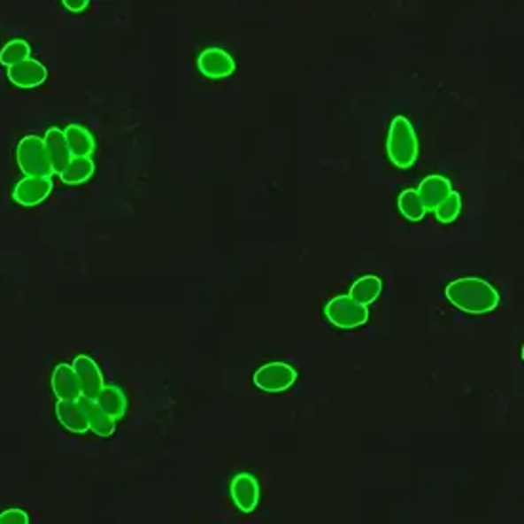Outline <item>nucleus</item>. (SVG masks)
Returning a JSON list of instances; mask_svg holds the SVG:
<instances>
[{
    "mask_svg": "<svg viewBox=\"0 0 524 524\" xmlns=\"http://www.w3.org/2000/svg\"><path fill=\"white\" fill-rule=\"evenodd\" d=\"M416 191L421 198L423 206H426V210L435 212V208L439 206L454 189H452L451 180L441 176V173H431V176H428L420 183Z\"/></svg>",
    "mask_w": 524,
    "mask_h": 524,
    "instance_id": "nucleus-13",
    "label": "nucleus"
},
{
    "mask_svg": "<svg viewBox=\"0 0 524 524\" xmlns=\"http://www.w3.org/2000/svg\"><path fill=\"white\" fill-rule=\"evenodd\" d=\"M459 214H461V195L456 191H452L439 206L435 208L436 221L444 223V226L454 223L459 218Z\"/></svg>",
    "mask_w": 524,
    "mask_h": 524,
    "instance_id": "nucleus-22",
    "label": "nucleus"
},
{
    "mask_svg": "<svg viewBox=\"0 0 524 524\" xmlns=\"http://www.w3.org/2000/svg\"><path fill=\"white\" fill-rule=\"evenodd\" d=\"M94 173H96V162L92 158H74L73 157L67 168L59 173V180H61V183L77 187V185H82L89 180H92Z\"/></svg>",
    "mask_w": 524,
    "mask_h": 524,
    "instance_id": "nucleus-19",
    "label": "nucleus"
},
{
    "mask_svg": "<svg viewBox=\"0 0 524 524\" xmlns=\"http://www.w3.org/2000/svg\"><path fill=\"white\" fill-rule=\"evenodd\" d=\"M64 132H66L69 151L74 158H92L97 143H96L94 134L89 128H84L82 124L71 122L64 128Z\"/></svg>",
    "mask_w": 524,
    "mask_h": 524,
    "instance_id": "nucleus-15",
    "label": "nucleus"
},
{
    "mask_svg": "<svg viewBox=\"0 0 524 524\" xmlns=\"http://www.w3.org/2000/svg\"><path fill=\"white\" fill-rule=\"evenodd\" d=\"M96 403L109 418H113L115 421L122 420L128 412V397L119 388V385H105L102 393L97 395Z\"/></svg>",
    "mask_w": 524,
    "mask_h": 524,
    "instance_id": "nucleus-17",
    "label": "nucleus"
},
{
    "mask_svg": "<svg viewBox=\"0 0 524 524\" xmlns=\"http://www.w3.org/2000/svg\"><path fill=\"white\" fill-rule=\"evenodd\" d=\"M385 149H388V157L393 166L408 170L416 165L420 157V142L416 128L412 127L406 117L398 115L391 120Z\"/></svg>",
    "mask_w": 524,
    "mask_h": 524,
    "instance_id": "nucleus-2",
    "label": "nucleus"
},
{
    "mask_svg": "<svg viewBox=\"0 0 524 524\" xmlns=\"http://www.w3.org/2000/svg\"><path fill=\"white\" fill-rule=\"evenodd\" d=\"M54 191L52 178H23L16 183L12 198L25 208H35L42 204Z\"/></svg>",
    "mask_w": 524,
    "mask_h": 524,
    "instance_id": "nucleus-9",
    "label": "nucleus"
},
{
    "mask_svg": "<svg viewBox=\"0 0 524 524\" xmlns=\"http://www.w3.org/2000/svg\"><path fill=\"white\" fill-rule=\"evenodd\" d=\"M42 142H44V149H46V155H48V160H50V166H52V172L59 176V173L67 168V165L73 158V155L69 151L67 140H66L64 128H59V127L46 128Z\"/></svg>",
    "mask_w": 524,
    "mask_h": 524,
    "instance_id": "nucleus-11",
    "label": "nucleus"
},
{
    "mask_svg": "<svg viewBox=\"0 0 524 524\" xmlns=\"http://www.w3.org/2000/svg\"><path fill=\"white\" fill-rule=\"evenodd\" d=\"M29 58H31V44L23 39L10 41L3 46V50H0V66L8 69Z\"/></svg>",
    "mask_w": 524,
    "mask_h": 524,
    "instance_id": "nucleus-21",
    "label": "nucleus"
},
{
    "mask_svg": "<svg viewBox=\"0 0 524 524\" xmlns=\"http://www.w3.org/2000/svg\"><path fill=\"white\" fill-rule=\"evenodd\" d=\"M0 524H31V519L23 509L10 507L0 513Z\"/></svg>",
    "mask_w": 524,
    "mask_h": 524,
    "instance_id": "nucleus-23",
    "label": "nucleus"
},
{
    "mask_svg": "<svg viewBox=\"0 0 524 524\" xmlns=\"http://www.w3.org/2000/svg\"><path fill=\"white\" fill-rule=\"evenodd\" d=\"M296 381L297 370L289 363H281V360L267 363L254 372V385L264 393H284L294 388Z\"/></svg>",
    "mask_w": 524,
    "mask_h": 524,
    "instance_id": "nucleus-5",
    "label": "nucleus"
},
{
    "mask_svg": "<svg viewBox=\"0 0 524 524\" xmlns=\"http://www.w3.org/2000/svg\"><path fill=\"white\" fill-rule=\"evenodd\" d=\"M81 405L84 408V414H86V420H89V426H90L92 433L102 436V439H109V436L115 435L117 421L113 418H109L105 412L99 408V405L96 401L82 397Z\"/></svg>",
    "mask_w": 524,
    "mask_h": 524,
    "instance_id": "nucleus-16",
    "label": "nucleus"
},
{
    "mask_svg": "<svg viewBox=\"0 0 524 524\" xmlns=\"http://www.w3.org/2000/svg\"><path fill=\"white\" fill-rule=\"evenodd\" d=\"M229 496L235 507L244 515H250L261 502V484L254 473H239L231 479Z\"/></svg>",
    "mask_w": 524,
    "mask_h": 524,
    "instance_id": "nucleus-6",
    "label": "nucleus"
},
{
    "mask_svg": "<svg viewBox=\"0 0 524 524\" xmlns=\"http://www.w3.org/2000/svg\"><path fill=\"white\" fill-rule=\"evenodd\" d=\"M6 77L12 84L18 86V89L31 90V89H36V86L46 82L48 69L44 64H41L39 59L29 58V59L21 61V64L6 69Z\"/></svg>",
    "mask_w": 524,
    "mask_h": 524,
    "instance_id": "nucleus-10",
    "label": "nucleus"
},
{
    "mask_svg": "<svg viewBox=\"0 0 524 524\" xmlns=\"http://www.w3.org/2000/svg\"><path fill=\"white\" fill-rule=\"evenodd\" d=\"M71 366L79 378L82 397L96 401L97 395L105 388V378H104L102 368H99V365L90 355H77L73 358Z\"/></svg>",
    "mask_w": 524,
    "mask_h": 524,
    "instance_id": "nucleus-8",
    "label": "nucleus"
},
{
    "mask_svg": "<svg viewBox=\"0 0 524 524\" xmlns=\"http://www.w3.org/2000/svg\"><path fill=\"white\" fill-rule=\"evenodd\" d=\"M383 292V281L376 274H365V277L357 279L351 284V290H349V297H353L357 304L360 305H372L374 302H378L380 296Z\"/></svg>",
    "mask_w": 524,
    "mask_h": 524,
    "instance_id": "nucleus-18",
    "label": "nucleus"
},
{
    "mask_svg": "<svg viewBox=\"0 0 524 524\" xmlns=\"http://www.w3.org/2000/svg\"><path fill=\"white\" fill-rule=\"evenodd\" d=\"M397 208L403 214V218L412 223H418L428 216V210L423 206L416 189H405L401 195H398Z\"/></svg>",
    "mask_w": 524,
    "mask_h": 524,
    "instance_id": "nucleus-20",
    "label": "nucleus"
},
{
    "mask_svg": "<svg viewBox=\"0 0 524 524\" xmlns=\"http://www.w3.org/2000/svg\"><path fill=\"white\" fill-rule=\"evenodd\" d=\"M324 315H327L328 322L335 328L342 330H355L365 327L370 319L368 307L357 304L353 297L349 296H335L324 307Z\"/></svg>",
    "mask_w": 524,
    "mask_h": 524,
    "instance_id": "nucleus-4",
    "label": "nucleus"
},
{
    "mask_svg": "<svg viewBox=\"0 0 524 524\" xmlns=\"http://www.w3.org/2000/svg\"><path fill=\"white\" fill-rule=\"evenodd\" d=\"M61 4H64L69 12H74V14H79V12H84L90 6L89 0H64Z\"/></svg>",
    "mask_w": 524,
    "mask_h": 524,
    "instance_id": "nucleus-24",
    "label": "nucleus"
},
{
    "mask_svg": "<svg viewBox=\"0 0 524 524\" xmlns=\"http://www.w3.org/2000/svg\"><path fill=\"white\" fill-rule=\"evenodd\" d=\"M444 296L466 315H489L502 302L500 292L481 277H461L452 281L446 286Z\"/></svg>",
    "mask_w": 524,
    "mask_h": 524,
    "instance_id": "nucleus-1",
    "label": "nucleus"
},
{
    "mask_svg": "<svg viewBox=\"0 0 524 524\" xmlns=\"http://www.w3.org/2000/svg\"><path fill=\"white\" fill-rule=\"evenodd\" d=\"M56 418L61 423V428H66L69 433L86 435L90 431L89 420H86L81 401H58Z\"/></svg>",
    "mask_w": 524,
    "mask_h": 524,
    "instance_id": "nucleus-14",
    "label": "nucleus"
},
{
    "mask_svg": "<svg viewBox=\"0 0 524 524\" xmlns=\"http://www.w3.org/2000/svg\"><path fill=\"white\" fill-rule=\"evenodd\" d=\"M16 165L25 178H52L54 172L44 149L42 137L25 135L16 147Z\"/></svg>",
    "mask_w": 524,
    "mask_h": 524,
    "instance_id": "nucleus-3",
    "label": "nucleus"
},
{
    "mask_svg": "<svg viewBox=\"0 0 524 524\" xmlns=\"http://www.w3.org/2000/svg\"><path fill=\"white\" fill-rule=\"evenodd\" d=\"M50 383H52V391L58 397V401H81L82 398L77 374H74L73 366L67 363L56 365Z\"/></svg>",
    "mask_w": 524,
    "mask_h": 524,
    "instance_id": "nucleus-12",
    "label": "nucleus"
},
{
    "mask_svg": "<svg viewBox=\"0 0 524 524\" xmlns=\"http://www.w3.org/2000/svg\"><path fill=\"white\" fill-rule=\"evenodd\" d=\"M196 67H198V73L204 74L206 79H212V81L229 79L236 71L235 58L227 52V50L218 48V46H210L203 50L196 58Z\"/></svg>",
    "mask_w": 524,
    "mask_h": 524,
    "instance_id": "nucleus-7",
    "label": "nucleus"
}]
</instances>
